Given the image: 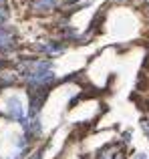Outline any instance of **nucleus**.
I'll use <instances>...</instances> for the list:
<instances>
[{"mask_svg":"<svg viewBox=\"0 0 149 159\" xmlns=\"http://www.w3.org/2000/svg\"><path fill=\"white\" fill-rule=\"evenodd\" d=\"M8 113H10V117H12V119L20 121V123L24 121V111H22V105H20V101H18L16 97L8 99Z\"/></svg>","mask_w":149,"mask_h":159,"instance_id":"nucleus-1","label":"nucleus"},{"mask_svg":"<svg viewBox=\"0 0 149 159\" xmlns=\"http://www.w3.org/2000/svg\"><path fill=\"white\" fill-rule=\"evenodd\" d=\"M12 43H14L12 32L6 30L4 26H0V48H12Z\"/></svg>","mask_w":149,"mask_h":159,"instance_id":"nucleus-2","label":"nucleus"},{"mask_svg":"<svg viewBox=\"0 0 149 159\" xmlns=\"http://www.w3.org/2000/svg\"><path fill=\"white\" fill-rule=\"evenodd\" d=\"M55 6H56V0H36L32 4L34 12H51Z\"/></svg>","mask_w":149,"mask_h":159,"instance_id":"nucleus-3","label":"nucleus"},{"mask_svg":"<svg viewBox=\"0 0 149 159\" xmlns=\"http://www.w3.org/2000/svg\"><path fill=\"white\" fill-rule=\"evenodd\" d=\"M40 48H43V51H47V52H61L65 48V44L63 43H52V44H40Z\"/></svg>","mask_w":149,"mask_h":159,"instance_id":"nucleus-4","label":"nucleus"},{"mask_svg":"<svg viewBox=\"0 0 149 159\" xmlns=\"http://www.w3.org/2000/svg\"><path fill=\"white\" fill-rule=\"evenodd\" d=\"M6 18H8V10H6V6H0V22H4Z\"/></svg>","mask_w":149,"mask_h":159,"instance_id":"nucleus-5","label":"nucleus"},{"mask_svg":"<svg viewBox=\"0 0 149 159\" xmlns=\"http://www.w3.org/2000/svg\"><path fill=\"white\" fill-rule=\"evenodd\" d=\"M141 127H143V131L149 135V121H141Z\"/></svg>","mask_w":149,"mask_h":159,"instance_id":"nucleus-6","label":"nucleus"},{"mask_svg":"<svg viewBox=\"0 0 149 159\" xmlns=\"http://www.w3.org/2000/svg\"><path fill=\"white\" fill-rule=\"evenodd\" d=\"M30 159H43V153H40V151H36V153H34V155H32Z\"/></svg>","mask_w":149,"mask_h":159,"instance_id":"nucleus-7","label":"nucleus"},{"mask_svg":"<svg viewBox=\"0 0 149 159\" xmlns=\"http://www.w3.org/2000/svg\"><path fill=\"white\" fill-rule=\"evenodd\" d=\"M0 6H6V0H0Z\"/></svg>","mask_w":149,"mask_h":159,"instance_id":"nucleus-8","label":"nucleus"},{"mask_svg":"<svg viewBox=\"0 0 149 159\" xmlns=\"http://www.w3.org/2000/svg\"><path fill=\"white\" fill-rule=\"evenodd\" d=\"M137 159H145V155H137Z\"/></svg>","mask_w":149,"mask_h":159,"instance_id":"nucleus-9","label":"nucleus"},{"mask_svg":"<svg viewBox=\"0 0 149 159\" xmlns=\"http://www.w3.org/2000/svg\"><path fill=\"white\" fill-rule=\"evenodd\" d=\"M69 2H77V0H69Z\"/></svg>","mask_w":149,"mask_h":159,"instance_id":"nucleus-10","label":"nucleus"},{"mask_svg":"<svg viewBox=\"0 0 149 159\" xmlns=\"http://www.w3.org/2000/svg\"><path fill=\"white\" fill-rule=\"evenodd\" d=\"M101 159H105V157H101Z\"/></svg>","mask_w":149,"mask_h":159,"instance_id":"nucleus-11","label":"nucleus"}]
</instances>
